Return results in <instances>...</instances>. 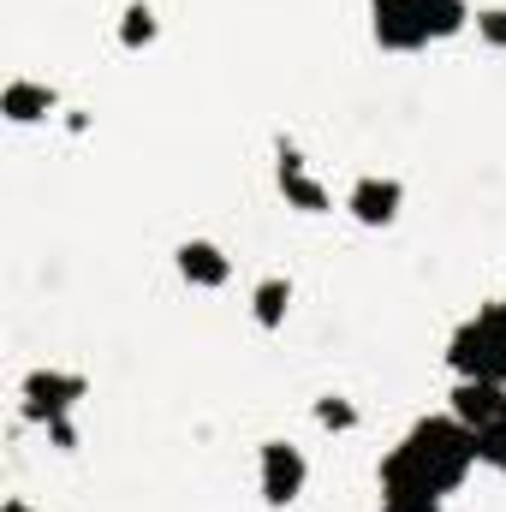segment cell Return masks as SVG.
Wrapping results in <instances>:
<instances>
[{"instance_id":"7a4b0ae2","label":"cell","mask_w":506,"mask_h":512,"mask_svg":"<svg viewBox=\"0 0 506 512\" xmlns=\"http://www.w3.org/2000/svg\"><path fill=\"white\" fill-rule=\"evenodd\" d=\"M471 24L465 0H370V36L387 54H417Z\"/></svg>"},{"instance_id":"2e32d148","label":"cell","mask_w":506,"mask_h":512,"mask_svg":"<svg viewBox=\"0 0 506 512\" xmlns=\"http://www.w3.org/2000/svg\"><path fill=\"white\" fill-rule=\"evenodd\" d=\"M477 36H483L495 54H506V6H483V12H477Z\"/></svg>"},{"instance_id":"52a82bcc","label":"cell","mask_w":506,"mask_h":512,"mask_svg":"<svg viewBox=\"0 0 506 512\" xmlns=\"http://www.w3.org/2000/svg\"><path fill=\"white\" fill-rule=\"evenodd\" d=\"M399 209H405V185H399L393 173H358L352 191H346V215H352L358 227H370V233L393 227Z\"/></svg>"},{"instance_id":"ac0fdd59","label":"cell","mask_w":506,"mask_h":512,"mask_svg":"<svg viewBox=\"0 0 506 512\" xmlns=\"http://www.w3.org/2000/svg\"><path fill=\"white\" fill-rule=\"evenodd\" d=\"M0 512H36V507H30V501H18V495H6V501H0Z\"/></svg>"},{"instance_id":"30bf717a","label":"cell","mask_w":506,"mask_h":512,"mask_svg":"<svg viewBox=\"0 0 506 512\" xmlns=\"http://www.w3.org/2000/svg\"><path fill=\"white\" fill-rule=\"evenodd\" d=\"M251 316L262 334H274V328H286V316H292V280L286 274H262L251 292Z\"/></svg>"},{"instance_id":"ba28073f","label":"cell","mask_w":506,"mask_h":512,"mask_svg":"<svg viewBox=\"0 0 506 512\" xmlns=\"http://www.w3.org/2000/svg\"><path fill=\"white\" fill-rule=\"evenodd\" d=\"M173 262H179V280L197 286V292H221V286L233 280V256L221 251L215 239H185V245L173 251Z\"/></svg>"},{"instance_id":"3957f363","label":"cell","mask_w":506,"mask_h":512,"mask_svg":"<svg viewBox=\"0 0 506 512\" xmlns=\"http://www.w3.org/2000/svg\"><path fill=\"white\" fill-rule=\"evenodd\" d=\"M453 382H495L506 387V298H489L477 316H465L447 340Z\"/></svg>"},{"instance_id":"7c38bea8","label":"cell","mask_w":506,"mask_h":512,"mask_svg":"<svg viewBox=\"0 0 506 512\" xmlns=\"http://www.w3.org/2000/svg\"><path fill=\"white\" fill-rule=\"evenodd\" d=\"M114 36H120V48H126V54H143V48L161 36V18H155V6H149V0H126V12H120Z\"/></svg>"},{"instance_id":"5bb4252c","label":"cell","mask_w":506,"mask_h":512,"mask_svg":"<svg viewBox=\"0 0 506 512\" xmlns=\"http://www.w3.org/2000/svg\"><path fill=\"white\" fill-rule=\"evenodd\" d=\"M316 423L334 429V435H352V429L364 423V411H358V399H346V393H322V399H316Z\"/></svg>"},{"instance_id":"e0dca14e","label":"cell","mask_w":506,"mask_h":512,"mask_svg":"<svg viewBox=\"0 0 506 512\" xmlns=\"http://www.w3.org/2000/svg\"><path fill=\"white\" fill-rule=\"evenodd\" d=\"M42 435H48V447L78 453V423H72V417H48V423H42Z\"/></svg>"},{"instance_id":"8992f818","label":"cell","mask_w":506,"mask_h":512,"mask_svg":"<svg viewBox=\"0 0 506 512\" xmlns=\"http://www.w3.org/2000/svg\"><path fill=\"white\" fill-rule=\"evenodd\" d=\"M84 393H90V376L42 364V370H30V376H24V417H30V423H48V417H72Z\"/></svg>"},{"instance_id":"277c9868","label":"cell","mask_w":506,"mask_h":512,"mask_svg":"<svg viewBox=\"0 0 506 512\" xmlns=\"http://www.w3.org/2000/svg\"><path fill=\"white\" fill-rule=\"evenodd\" d=\"M256 489H262V501L274 512L292 507L310 489V459L292 441H262V453H256Z\"/></svg>"},{"instance_id":"6da1fadb","label":"cell","mask_w":506,"mask_h":512,"mask_svg":"<svg viewBox=\"0 0 506 512\" xmlns=\"http://www.w3.org/2000/svg\"><path fill=\"white\" fill-rule=\"evenodd\" d=\"M477 465V429H465L453 411L441 417H417L399 447L381 459L376 483H393V489H423V495H453Z\"/></svg>"},{"instance_id":"8fae6325","label":"cell","mask_w":506,"mask_h":512,"mask_svg":"<svg viewBox=\"0 0 506 512\" xmlns=\"http://www.w3.org/2000/svg\"><path fill=\"white\" fill-rule=\"evenodd\" d=\"M501 393H506V387H495V382H453V399H447V411H453L465 429H483V423L495 417Z\"/></svg>"},{"instance_id":"5b68a950","label":"cell","mask_w":506,"mask_h":512,"mask_svg":"<svg viewBox=\"0 0 506 512\" xmlns=\"http://www.w3.org/2000/svg\"><path fill=\"white\" fill-rule=\"evenodd\" d=\"M274 185H280L286 209H298V215H328L334 209V191L310 173V161H304V149L292 137L274 143Z\"/></svg>"},{"instance_id":"9c48e42d","label":"cell","mask_w":506,"mask_h":512,"mask_svg":"<svg viewBox=\"0 0 506 512\" xmlns=\"http://www.w3.org/2000/svg\"><path fill=\"white\" fill-rule=\"evenodd\" d=\"M54 108H60V90L42 84V78H12L0 90V114L12 126H42V120H54Z\"/></svg>"},{"instance_id":"4fadbf2b","label":"cell","mask_w":506,"mask_h":512,"mask_svg":"<svg viewBox=\"0 0 506 512\" xmlns=\"http://www.w3.org/2000/svg\"><path fill=\"white\" fill-rule=\"evenodd\" d=\"M477 465H489V471L506 477V393H501V405H495V417L477 429Z\"/></svg>"},{"instance_id":"9a60e30c","label":"cell","mask_w":506,"mask_h":512,"mask_svg":"<svg viewBox=\"0 0 506 512\" xmlns=\"http://www.w3.org/2000/svg\"><path fill=\"white\" fill-rule=\"evenodd\" d=\"M381 512H441V495H423V489H393V483H381Z\"/></svg>"}]
</instances>
